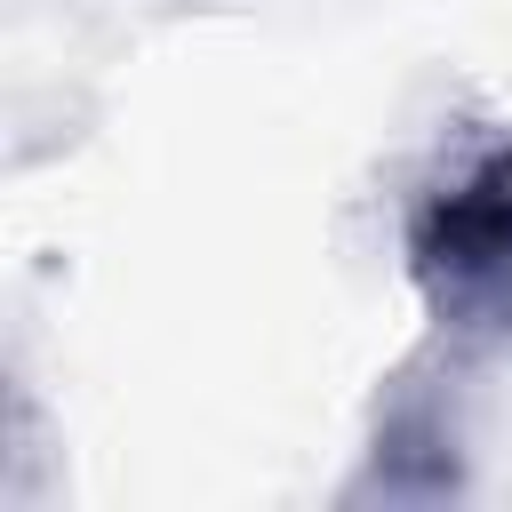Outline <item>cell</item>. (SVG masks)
Here are the masks:
<instances>
[{
	"label": "cell",
	"instance_id": "cell-1",
	"mask_svg": "<svg viewBox=\"0 0 512 512\" xmlns=\"http://www.w3.org/2000/svg\"><path fill=\"white\" fill-rule=\"evenodd\" d=\"M400 272L456 344H512V128L408 200Z\"/></svg>",
	"mask_w": 512,
	"mask_h": 512
}]
</instances>
